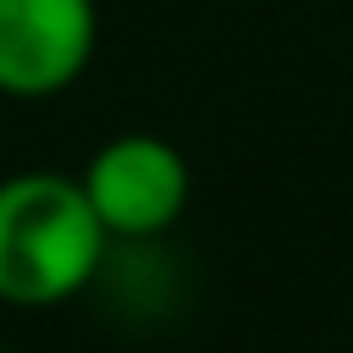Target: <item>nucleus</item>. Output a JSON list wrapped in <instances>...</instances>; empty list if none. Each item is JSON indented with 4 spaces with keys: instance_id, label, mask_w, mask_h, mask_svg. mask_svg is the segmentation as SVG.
I'll use <instances>...</instances> for the list:
<instances>
[{
    "instance_id": "7ed1b4c3",
    "label": "nucleus",
    "mask_w": 353,
    "mask_h": 353,
    "mask_svg": "<svg viewBox=\"0 0 353 353\" xmlns=\"http://www.w3.org/2000/svg\"><path fill=\"white\" fill-rule=\"evenodd\" d=\"M99 44L94 0H0V94L50 99L72 88Z\"/></svg>"
},
{
    "instance_id": "f257e3e1",
    "label": "nucleus",
    "mask_w": 353,
    "mask_h": 353,
    "mask_svg": "<svg viewBox=\"0 0 353 353\" xmlns=\"http://www.w3.org/2000/svg\"><path fill=\"white\" fill-rule=\"evenodd\" d=\"M110 237L66 171H17L0 182V303L55 309L77 298Z\"/></svg>"
},
{
    "instance_id": "f03ea898",
    "label": "nucleus",
    "mask_w": 353,
    "mask_h": 353,
    "mask_svg": "<svg viewBox=\"0 0 353 353\" xmlns=\"http://www.w3.org/2000/svg\"><path fill=\"white\" fill-rule=\"evenodd\" d=\"M77 182L110 243H149L171 232L193 199L188 154L160 132H116L88 154Z\"/></svg>"
},
{
    "instance_id": "20e7f679",
    "label": "nucleus",
    "mask_w": 353,
    "mask_h": 353,
    "mask_svg": "<svg viewBox=\"0 0 353 353\" xmlns=\"http://www.w3.org/2000/svg\"><path fill=\"white\" fill-rule=\"evenodd\" d=\"M0 353H11V347H6V342H0Z\"/></svg>"
}]
</instances>
